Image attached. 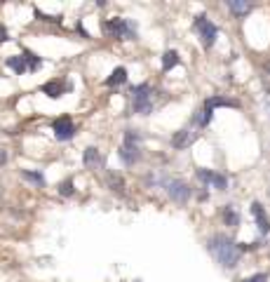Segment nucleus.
Listing matches in <instances>:
<instances>
[{"label": "nucleus", "instance_id": "f257e3e1", "mask_svg": "<svg viewBox=\"0 0 270 282\" xmlns=\"http://www.w3.org/2000/svg\"><path fill=\"white\" fill-rule=\"evenodd\" d=\"M207 249H209L211 256L221 263L223 268H235L240 256H242L240 245L230 240L228 235H211L209 242H207Z\"/></svg>", "mask_w": 270, "mask_h": 282}, {"label": "nucleus", "instance_id": "f03ea898", "mask_svg": "<svg viewBox=\"0 0 270 282\" xmlns=\"http://www.w3.org/2000/svg\"><path fill=\"white\" fill-rule=\"evenodd\" d=\"M139 158H141V137L134 130H129L120 148V160L125 165H134V162H139Z\"/></svg>", "mask_w": 270, "mask_h": 282}, {"label": "nucleus", "instance_id": "7ed1b4c3", "mask_svg": "<svg viewBox=\"0 0 270 282\" xmlns=\"http://www.w3.org/2000/svg\"><path fill=\"white\" fill-rule=\"evenodd\" d=\"M132 108L139 116H148L153 110V90H150V85H136L132 90Z\"/></svg>", "mask_w": 270, "mask_h": 282}, {"label": "nucleus", "instance_id": "20e7f679", "mask_svg": "<svg viewBox=\"0 0 270 282\" xmlns=\"http://www.w3.org/2000/svg\"><path fill=\"white\" fill-rule=\"evenodd\" d=\"M103 31H106L111 38H120V40H134L136 38V28L132 26L127 19H120V17L103 21Z\"/></svg>", "mask_w": 270, "mask_h": 282}, {"label": "nucleus", "instance_id": "39448f33", "mask_svg": "<svg viewBox=\"0 0 270 282\" xmlns=\"http://www.w3.org/2000/svg\"><path fill=\"white\" fill-rule=\"evenodd\" d=\"M193 26H195V31L200 33V38H202V45H204L207 49H209L211 45L216 42V35H219V28H216L214 24H211V21L207 19V17H204V14L195 17V24H193Z\"/></svg>", "mask_w": 270, "mask_h": 282}, {"label": "nucleus", "instance_id": "423d86ee", "mask_svg": "<svg viewBox=\"0 0 270 282\" xmlns=\"http://www.w3.org/2000/svg\"><path fill=\"white\" fill-rule=\"evenodd\" d=\"M52 130H54V137L59 139V141H68V139H73V134H75V125L68 116H64V118H59V120H54Z\"/></svg>", "mask_w": 270, "mask_h": 282}, {"label": "nucleus", "instance_id": "0eeeda50", "mask_svg": "<svg viewBox=\"0 0 270 282\" xmlns=\"http://www.w3.org/2000/svg\"><path fill=\"white\" fill-rule=\"evenodd\" d=\"M197 179L211 188H219V191H226L228 188V179L219 172H211V170H197Z\"/></svg>", "mask_w": 270, "mask_h": 282}, {"label": "nucleus", "instance_id": "6e6552de", "mask_svg": "<svg viewBox=\"0 0 270 282\" xmlns=\"http://www.w3.org/2000/svg\"><path fill=\"white\" fill-rule=\"evenodd\" d=\"M167 195L174 202H188V198H190V188H188V184H183V181H179V179H174V181H167Z\"/></svg>", "mask_w": 270, "mask_h": 282}, {"label": "nucleus", "instance_id": "1a4fd4ad", "mask_svg": "<svg viewBox=\"0 0 270 282\" xmlns=\"http://www.w3.org/2000/svg\"><path fill=\"white\" fill-rule=\"evenodd\" d=\"M251 214H254V219H256L258 231H261V233L265 235V233L270 231V219H268V214H265L263 205H258V202H254V205H251Z\"/></svg>", "mask_w": 270, "mask_h": 282}, {"label": "nucleus", "instance_id": "9d476101", "mask_svg": "<svg viewBox=\"0 0 270 282\" xmlns=\"http://www.w3.org/2000/svg\"><path fill=\"white\" fill-rule=\"evenodd\" d=\"M71 90V85L68 83H59V80H49V83L42 85V94H47L49 99H59L64 92Z\"/></svg>", "mask_w": 270, "mask_h": 282}, {"label": "nucleus", "instance_id": "9b49d317", "mask_svg": "<svg viewBox=\"0 0 270 282\" xmlns=\"http://www.w3.org/2000/svg\"><path fill=\"white\" fill-rule=\"evenodd\" d=\"M193 141H195V132H190V130H181L172 137V146H174V148H186V146H190Z\"/></svg>", "mask_w": 270, "mask_h": 282}, {"label": "nucleus", "instance_id": "f8f14e48", "mask_svg": "<svg viewBox=\"0 0 270 282\" xmlns=\"http://www.w3.org/2000/svg\"><path fill=\"white\" fill-rule=\"evenodd\" d=\"M219 106H230V108H237L240 103L233 101V99H226V96H211V99H207V101H204V108H209V110L219 108Z\"/></svg>", "mask_w": 270, "mask_h": 282}, {"label": "nucleus", "instance_id": "ddd939ff", "mask_svg": "<svg viewBox=\"0 0 270 282\" xmlns=\"http://www.w3.org/2000/svg\"><path fill=\"white\" fill-rule=\"evenodd\" d=\"M228 10L235 14V17H244V14H249L251 10H254V5H251V3H240V0H230Z\"/></svg>", "mask_w": 270, "mask_h": 282}, {"label": "nucleus", "instance_id": "4468645a", "mask_svg": "<svg viewBox=\"0 0 270 282\" xmlns=\"http://www.w3.org/2000/svg\"><path fill=\"white\" fill-rule=\"evenodd\" d=\"M7 66H10L17 76H21V73H26V71H28L26 57H10V59H7Z\"/></svg>", "mask_w": 270, "mask_h": 282}, {"label": "nucleus", "instance_id": "2eb2a0df", "mask_svg": "<svg viewBox=\"0 0 270 282\" xmlns=\"http://www.w3.org/2000/svg\"><path fill=\"white\" fill-rule=\"evenodd\" d=\"M125 80H127V71L122 69V66H118V69H115L113 73L106 78V85H108V87H118V85H122Z\"/></svg>", "mask_w": 270, "mask_h": 282}, {"label": "nucleus", "instance_id": "dca6fc26", "mask_svg": "<svg viewBox=\"0 0 270 282\" xmlns=\"http://www.w3.org/2000/svg\"><path fill=\"white\" fill-rule=\"evenodd\" d=\"M174 66H179V54L174 49H169V52L162 54V71H172Z\"/></svg>", "mask_w": 270, "mask_h": 282}, {"label": "nucleus", "instance_id": "f3484780", "mask_svg": "<svg viewBox=\"0 0 270 282\" xmlns=\"http://www.w3.org/2000/svg\"><path fill=\"white\" fill-rule=\"evenodd\" d=\"M223 221H226V226H240V214L233 209V207H223Z\"/></svg>", "mask_w": 270, "mask_h": 282}, {"label": "nucleus", "instance_id": "a211bd4d", "mask_svg": "<svg viewBox=\"0 0 270 282\" xmlns=\"http://www.w3.org/2000/svg\"><path fill=\"white\" fill-rule=\"evenodd\" d=\"M101 162L103 160H101V155H99L96 148H87V151H85V165L87 167H99Z\"/></svg>", "mask_w": 270, "mask_h": 282}, {"label": "nucleus", "instance_id": "6ab92c4d", "mask_svg": "<svg viewBox=\"0 0 270 282\" xmlns=\"http://www.w3.org/2000/svg\"><path fill=\"white\" fill-rule=\"evenodd\" d=\"M24 57H26V62H28V71H38L42 66V59H40V57H35L33 52L24 49Z\"/></svg>", "mask_w": 270, "mask_h": 282}, {"label": "nucleus", "instance_id": "aec40b11", "mask_svg": "<svg viewBox=\"0 0 270 282\" xmlns=\"http://www.w3.org/2000/svg\"><path fill=\"white\" fill-rule=\"evenodd\" d=\"M21 177H24L26 181H33L35 186H42V184H45V177H42L40 172H31V170H24V172H21Z\"/></svg>", "mask_w": 270, "mask_h": 282}, {"label": "nucleus", "instance_id": "412c9836", "mask_svg": "<svg viewBox=\"0 0 270 282\" xmlns=\"http://www.w3.org/2000/svg\"><path fill=\"white\" fill-rule=\"evenodd\" d=\"M59 193L61 195H73V179H66L64 184H59Z\"/></svg>", "mask_w": 270, "mask_h": 282}, {"label": "nucleus", "instance_id": "4be33fe9", "mask_svg": "<svg viewBox=\"0 0 270 282\" xmlns=\"http://www.w3.org/2000/svg\"><path fill=\"white\" fill-rule=\"evenodd\" d=\"M35 17L42 21H54V24H61V17H47V14H42L40 10H35Z\"/></svg>", "mask_w": 270, "mask_h": 282}, {"label": "nucleus", "instance_id": "5701e85b", "mask_svg": "<svg viewBox=\"0 0 270 282\" xmlns=\"http://www.w3.org/2000/svg\"><path fill=\"white\" fill-rule=\"evenodd\" d=\"M244 282H268V275H265V273H256V275L247 277Z\"/></svg>", "mask_w": 270, "mask_h": 282}, {"label": "nucleus", "instance_id": "b1692460", "mask_svg": "<svg viewBox=\"0 0 270 282\" xmlns=\"http://www.w3.org/2000/svg\"><path fill=\"white\" fill-rule=\"evenodd\" d=\"M5 40H7V31L0 26V42H5Z\"/></svg>", "mask_w": 270, "mask_h": 282}, {"label": "nucleus", "instance_id": "393cba45", "mask_svg": "<svg viewBox=\"0 0 270 282\" xmlns=\"http://www.w3.org/2000/svg\"><path fill=\"white\" fill-rule=\"evenodd\" d=\"M5 160H7V153H5V151H0V165H3Z\"/></svg>", "mask_w": 270, "mask_h": 282}, {"label": "nucleus", "instance_id": "a878e982", "mask_svg": "<svg viewBox=\"0 0 270 282\" xmlns=\"http://www.w3.org/2000/svg\"><path fill=\"white\" fill-rule=\"evenodd\" d=\"M265 71H268V73H270V62H265Z\"/></svg>", "mask_w": 270, "mask_h": 282}]
</instances>
